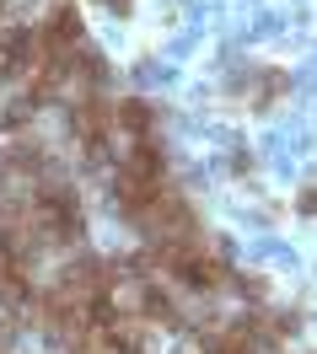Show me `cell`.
<instances>
[{
    "mask_svg": "<svg viewBox=\"0 0 317 354\" xmlns=\"http://www.w3.org/2000/svg\"><path fill=\"white\" fill-rule=\"evenodd\" d=\"M296 209H301V215H317V188H301V199H296Z\"/></svg>",
    "mask_w": 317,
    "mask_h": 354,
    "instance_id": "5",
    "label": "cell"
},
{
    "mask_svg": "<svg viewBox=\"0 0 317 354\" xmlns=\"http://www.w3.org/2000/svg\"><path fill=\"white\" fill-rule=\"evenodd\" d=\"M118 129L124 140H156V108L140 97H118Z\"/></svg>",
    "mask_w": 317,
    "mask_h": 354,
    "instance_id": "4",
    "label": "cell"
},
{
    "mask_svg": "<svg viewBox=\"0 0 317 354\" xmlns=\"http://www.w3.org/2000/svg\"><path fill=\"white\" fill-rule=\"evenodd\" d=\"M199 349H204V354H269V344H264V338L248 328V317H242V322H231V328L204 333Z\"/></svg>",
    "mask_w": 317,
    "mask_h": 354,
    "instance_id": "3",
    "label": "cell"
},
{
    "mask_svg": "<svg viewBox=\"0 0 317 354\" xmlns=\"http://www.w3.org/2000/svg\"><path fill=\"white\" fill-rule=\"evenodd\" d=\"M27 204H33V221H38V236L44 242H81L87 236V215H81V199L70 194L60 177H48V183H38L33 194H27Z\"/></svg>",
    "mask_w": 317,
    "mask_h": 354,
    "instance_id": "1",
    "label": "cell"
},
{
    "mask_svg": "<svg viewBox=\"0 0 317 354\" xmlns=\"http://www.w3.org/2000/svg\"><path fill=\"white\" fill-rule=\"evenodd\" d=\"M70 129H75V140H81V151H87L91 161H102V156H108V140L118 134V102L102 97V91L70 97Z\"/></svg>",
    "mask_w": 317,
    "mask_h": 354,
    "instance_id": "2",
    "label": "cell"
}]
</instances>
